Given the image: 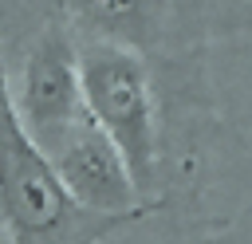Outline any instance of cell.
Listing matches in <instances>:
<instances>
[{
	"label": "cell",
	"mask_w": 252,
	"mask_h": 244,
	"mask_svg": "<svg viewBox=\"0 0 252 244\" xmlns=\"http://www.w3.org/2000/svg\"><path fill=\"white\" fill-rule=\"evenodd\" d=\"M134 220L83 209L63 185L51 153L16 114L0 63V240L4 244H102Z\"/></svg>",
	"instance_id": "cell-1"
},
{
	"label": "cell",
	"mask_w": 252,
	"mask_h": 244,
	"mask_svg": "<svg viewBox=\"0 0 252 244\" xmlns=\"http://www.w3.org/2000/svg\"><path fill=\"white\" fill-rule=\"evenodd\" d=\"M79 75H83V102L91 122L122 153L142 201L158 205L161 122H158L146 55L106 39H79Z\"/></svg>",
	"instance_id": "cell-2"
},
{
	"label": "cell",
	"mask_w": 252,
	"mask_h": 244,
	"mask_svg": "<svg viewBox=\"0 0 252 244\" xmlns=\"http://www.w3.org/2000/svg\"><path fill=\"white\" fill-rule=\"evenodd\" d=\"M12 102L28 134L51 153L79 122H87L83 102V75H79V39L67 20H47L24 59L20 71L8 79Z\"/></svg>",
	"instance_id": "cell-3"
},
{
	"label": "cell",
	"mask_w": 252,
	"mask_h": 244,
	"mask_svg": "<svg viewBox=\"0 0 252 244\" xmlns=\"http://www.w3.org/2000/svg\"><path fill=\"white\" fill-rule=\"evenodd\" d=\"M51 161L63 177V185L71 189V197L91 209V213H102V216H122V220H138L146 216L154 205L142 201L122 153L114 150V142L91 122H79L55 150H51Z\"/></svg>",
	"instance_id": "cell-4"
},
{
	"label": "cell",
	"mask_w": 252,
	"mask_h": 244,
	"mask_svg": "<svg viewBox=\"0 0 252 244\" xmlns=\"http://www.w3.org/2000/svg\"><path fill=\"white\" fill-rule=\"evenodd\" d=\"M59 8L79 39H106L150 55L165 43L177 0H59Z\"/></svg>",
	"instance_id": "cell-5"
}]
</instances>
